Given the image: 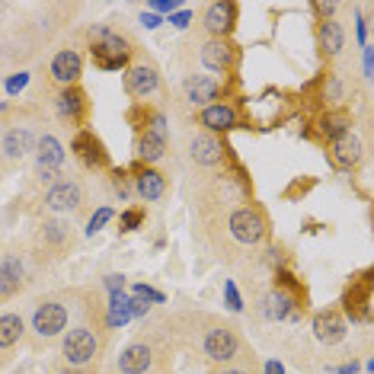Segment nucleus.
I'll return each mask as SVG.
<instances>
[{
    "mask_svg": "<svg viewBox=\"0 0 374 374\" xmlns=\"http://www.w3.org/2000/svg\"><path fill=\"white\" fill-rule=\"evenodd\" d=\"M93 42H96L93 55H96V61H100L103 67L115 71V67L125 65V42L119 36H113V32H96Z\"/></svg>",
    "mask_w": 374,
    "mask_h": 374,
    "instance_id": "nucleus-1",
    "label": "nucleus"
},
{
    "mask_svg": "<svg viewBox=\"0 0 374 374\" xmlns=\"http://www.w3.org/2000/svg\"><path fill=\"white\" fill-rule=\"evenodd\" d=\"M262 231H266L262 218L256 215V211H250V208H240V211H234V218H231V234H234L240 244H256L262 237Z\"/></svg>",
    "mask_w": 374,
    "mask_h": 374,
    "instance_id": "nucleus-2",
    "label": "nucleus"
},
{
    "mask_svg": "<svg viewBox=\"0 0 374 374\" xmlns=\"http://www.w3.org/2000/svg\"><path fill=\"white\" fill-rule=\"evenodd\" d=\"M96 352V339L90 329H74L71 336L65 339V355L71 365H84V362H90Z\"/></svg>",
    "mask_w": 374,
    "mask_h": 374,
    "instance_id": "nucleus-3",
    "label": "nucleus"
},
{
    "mask_svg": "<svg viewBox=\"0 0 374 374\" xmlns=\"http://www.w3.org/2000/svg\"><path fill=\"white\" fill-rule=\"evenodd\" d=\"M205 352L215 362H227V358L237 355V336L231 329H211L205 339Z\"/></svg>",
    "mask_w": 374,
    "mask_h": 374,
    "instance_id": "nucleus-4",
    "label": "nucleus"
},
{
    "mask_svg": "<svg viewBox=\"0 0 374 374\" xmlns=\"http://www.w3.org/2000/svg\"><path fill=\"white\" fill-rule=\"evenodd\" d=\"M67 323V310L61 304H45L36 310V329L42 336H58Z\"/></svg>",
    "mask_w": 374,
    "mask_h": 374,
    "instance_id": "nucleus-5",
    "label": "nucleus"
},
{
    "mask_svg": "<svg viewBox=\"0 0 374 374\" xmlns=\"http://www.w3.org/2000/svg\"><path fill=\"white\" fill-rule=\"evenodd\" d=\"M125 86H128L131 96H148L157 90V74H154L150 67H135V71H128V77H125Z\"/></svg>",
    "mask_w": 374,
    "mask_h": 374,
    "instance_id": "nucleus-6",
    "label": "nucleus"
},
{
    "mask_svg": "<svg viewBox=\"0 0 374 374\" xmlns=\"http://www.w3.org/2000/svg\"><path fill=\"white\" fill-rule=\"evenodd\" d=\"M314 333H317L320 342H339V339L346 336V323L336 314H320L314 320Z\"/></svg>",
    "mask_w": 374,
    "mask_h": 374,
    "instance_id": "nucleus-7",
    "label": "nucleus"
},
{
    "mask_svg": "<svg viewBox=\"0 0 374 374\" xmlns=\"http://www.w3.org/2000/svg\"><path fill=\"white\" fill-rule=\"evenodd\" d=\"M231 19H234V7L231 3H211L205 13V26H208V32L224 36L227 29H231Z\"/></svg>",
    "mask_w": 374,
    "mask_h": 374,
    "instance_id": "nucleus-8",
    "label": "nucleus"
},
{
    "mask_svg": "<svg viewBox=\"0 0 374 374\" xmlns=\"http://www.w3.org/2000/svg\"><path fill=\"white\" fill-rule=\"evenodd\" d=\"M148 365H150L148 346H128L122 352V358H119V368H122L125 374H141V371H148Z\"/></svg>",
    "mask_w": 374,
    "mask_h": 374,
    "instance_id": "nucleus-9",
    "label": "nucleus"
},
{
    "mask_svg": "<svg viewBox=\"0 0 374 374\" xmlns=\"http://www.w3.org/2000/svg\"><path fill=\"white\" fill-rule=\"evenodd\" d=\"M333 157H336L339 167H352V163L362 157V144H358V138H352V135L336 138V144H333Z\"/></svg>",
    "mask_w": 374,
    "mask_h": 374,
    "instance_id": "nucleus-10",
    "label": "nucleus"
},
{
    "mask_svg": "<svg viewBox=\"0 0 374 374\" xmlns=\"http://www.w3.org/2000/svg\"><path fill=\"white\" fill-rule=\"evenodd\" d=\"M51 74H55L61 84L77 80V74H80V58H77L74 51H61V55L55 58V65H51Z\"/></svg>",
    "mask_w": 374,
    "mask_h": 374,
    "instance_id": "nucleus-11",
    "label": "nucleus"
},
{
    "mask_svg": "<svg viewBox=\"0 0 374 374\" xmlns=\"http://www.w3.org/2000/svg\"><path fill=\"white\" fill-rule=\"evenodd\" d=\"M80 202V189L65 183V186H55L48 192V208H55V211H65V208H74Z\"/></svg>",
    "mask_w": 374,
    "mask_h": 374,
    "instance_id": "nucleus-12",
    "label": "nucleus"
},
{
    "mask_svg": "<svg viewBox=\"0 0 374 374\" xmlns=\"http://www.w3.org/2000/svg\"><path fill=\"white\" fill-rule=\"evenodd\" d=\"M65 160V150L55 138H42L38 144V170H58V163Z\"/></svg>",
    "mask_w": 374,
    "mask_h": 374,
    "instance_id": "nucleus-13",
    "label": "nucleus"
},
{
    "mask_svg": "<svg viewBox=\"0 0 374 374\" xmlns=\"http://www.w3.org/2000/svg\"><path fill=\"white\" fill-rule=\"evenodd\" d=\"M144 160H157L163 154V119H157V128L148 131L144 138H141V150H138Z\"/></svg>",
    "mask_w": 374,
    "mask_h": 374,
    "instance_id": "nucleus-14",
    "label": "nucleus"
},
{
    "mask_svg": "<svg viewBox=\"0 0 374 374\" xmlns=\"http://www.w3.org/2000/svg\"><path fill=\"white\" fill-rule=\"evenodd\" d=\"M186 93L192 103H208V100H215L218 96V84L215 80H208V77H192L186 84Z\"/></svg>",
    "mask_w": 374,
    "mask_h": 374,
    "instance_id": "nucleus-15",
    "label": "nucleus"
},
{
    "mask_svg": "<svg viewBox=\"0 0 374 374\" xmlns=\"http://www.w3.org/2000/svg\"><path fill=\"white\" fill-rule=\"evenodd\" d=\"M19 281H23V266L19 259H7L0 266V294H13L19 288Z\"/></svg>",
    "mask_w": 374,
    "mask_h": 374,
    "instance_id": "nucleus-16",
    "label": "nucleus"
},
{
    "mask_svg": "<svg viewBox=\"0 0 374 374\" xmlns=\"http://www.w3.org/2000/svg\"><path fill=\"white\" fill-rule=\"evenodd\" d=\"M202 61H205V67H211V71H224V67L231 65V51H227V45H221V42H208V45L202 48Z\"/></svg>",
    "mask_w": 374,
    "mask_h": 374,
    "instance_id": "nucleus-17",
    "label": "nucleus"
},
{
    "mask_svg": "<svg viewBox=\"0 0 374 374\" xmlns=\"http://www.w3.org/2000/svg\"><path fill=\"white\" fill-rule=\"evenodd\" d=\"M192 157L198 163H218L221 160V144L215 138H196L192 141Z\"/></svg>",
    "mask_w": 374,
    "mask_h": 374,
    "instance_id": "nucleus-18",
    "label": "nucleus"
},
{
    "mask_svg": "<svg viewBox=\"0 0 374 374\" xmlns=\"http://www.w3.org/2000/svg\"><path fill=\"white\" fill-rule=\"evenodd\" d=\"M202 122L215 131H224L234 125V109H227V106H208L205 115H202Z\"/></svg>",
    "mask_w": 374,
    "mask_h": 374,
    "instance_id": "nucleus-19",
    "label": "nucleus"
},
{
    "mask_svg": "<svg viewBox=\"0 0 374 374\" xmlns=\"http://www.w3.org/2000/svg\"><path fill=\"white\" fill-rule=\"evenodd\" d=\"M138 192L144 198H148V202H157L160 196H163V176H160V173H141L138 176Z\"/></svg>",
    "mask_w": 374,
    "mask_h": 374,
    "instance_id": "nucleus-20",
    "label": "nucleus"
},
{
    "mask_svg": "<svg viewBox=\"0 0 374 374\" xmlns=\"http://www.w3.org/2000/svg\"><path fill=\"white\" fill-rule=\"evenodd\" d=\"M266 314H269L272 320H281V317H294V307H291V298L285 294V291H275V294H269L266 298Z\"/></svg>",
    "mask_w": 374,
    "mask_h": 374,
    "instance_id": "nucleus-21",
    "label": "nucleus"
},
{
    "mask_svg": "<svg viewBox=\"0 0 374 374\" xmlns=\"http://www.w3.org/2000/svg\"><path fill=\"white\" fill-rule=\"evenodd\" d=\"M19 333H23V320L16 317V314H7V317H0V349L13 346L19 339Z\"/></svg>",
    "mask_w": 374,
    "mask_h": 374,
    "instance_id": "nucleus-22",
    "label": "nucleus"
},
{
    "mask_svg": "<svg viewBox=\"0 0 374 374\" xmlns=\"http://www.w3.org/2000/svg\"><path fill=\"white\" fill-rule=\"evenodd\" d=\"M131 317V301L125 298V294H113V304H109V323L113 327H122V323H128Z\"/></svg>",
    "mask_w": 374,
    "mask_h": 374,
    "instance_id": "nucleus-23",
    "label": "nucleus"
},
{
    "mask_svg": "<svg viewBox=\"0 0 374 374\" xmlns=\"http://www.w3.org/2000/svg\"><path fill=\"white\" fill-rule=\"evenodd\" d=\"M29 148H32V135H29V131L13 128L7 135V154H10V157H23Z\"/></svg>",
    "mask_w": 374,
    "mask_h": 374,
    "instance_id": "nucleus-24",
    "label": "nucleus"
},
{
    "mask_svg": "<svg viewBox=\"0 0 374 374\" xmlns=\"http://www.w3.org/2000/svg\"><path fill=\"white\" fill-rule=\"evenodd\" d=\"M320 38H323V48H327L329 55H336L339 48H342V29H339V23H323Z\"/></svg>",
    "mask_w": 374,
    "mask_h": 374,
    "instance_id": "nucleus-25",
    "label": "nucleus"
},
{
    "mask_svg": "<svg viewBox=\"0 0 374 374\" xmlns=\"http://www.w3.org/2000/svg\"><path fill=\"white\" fill-rule=\"evenodd\" d=\"M58 109H61V115H80V109H84V96L77 93V90H67V93L58 96Z\"/></svg>",
    "mask_w": 374,
    "mask_h": 374,
    "instance_id": "nucleus-26",
    "label": "nucleus"
},
{
    "mask_svg": "<svg viewBox=\"0 0 374 374\" xmlns=\"http://www.w3.org/2000/svg\"><path fill=\"white\" fill-rule=\"evenodd\" d=\"M74 148L80 150V154H84L86 160H100V148H96V144H93V138H90V135H80Z\"/></svg>",
    "mask_w": 374,
    "mask_h": 374,
    "instance_id": "nucleus-27",
    "label": "nucleus"
},
{
    "mask_svg": "<svg viewBox=\"0 0 374 374\" xmlns=\"http://www.w3.org/2000/svg\"><path fill=\"white\" fill-rule=\"evenodd\" d=\"M109 218H113V211H109V208H103V211H96V215L90 218V227H86V231H90V234H96V231H100V227H103L106 221H109Z\"/></svg>",
    "mask_w": 374,
    "mask_h": 374,
    "instance_id": "nucleus-28",
    "label": "nucleus"
},
{
    "mask_svg": "<svg viewBox=\"0 0 374 374\" xmlns=\"http://www.w3.org/2000/svg\"><path fill=\"white\" fill-rule=\"evenodd\" d=\"M135 298L138 301H163V294L154 291V288H148V285H138V288H135Z\"/></svg>",
    "mask_w": 374,
    "mask_h": 374,
    "instance_id": "nucleus-29",
    "label": "nucleus"
},
{
    "mask_svg": "<svg viewBox=\"0 0 374 374\" xmlns=\"http://www.w3.org/2000/svg\"><path fill=\"white\" fill-rule=\"evenodd\" d=\"M227 307H231V310H240V307H244V304H240V298H237V288L231 285V281H227Z\"/></svg>",
    "mask_w": 374,
    "mask_h": 374,
    "instance_id": "nucleus-30",
    "label": "nucleus"
},
{
    "mask_svg": "<svg viewBox=\"0 0 374 374\" xmlns=\"http://www.w3.org/2000/svg\"><path fill=\"white\" fill-rule=\"evenodd\" d=\"M26 84H29V77H26V74L10 77V80H7V90H10V93H16V90H23V86H26Z\"/></svg>",
    "mask_w": 374,
    "mask_h": 374,
    "instance_id": "nucleus-31",
    "label": "nucleus"
},
{
    "mask_svg": "<svg viewBox=\"0 0 374 374\" xmlns=\"http://www.w3.org/2000/svg\"><path fill=\"white\" fill-rule=\"evenodd\" d=\"M106 285H109V291H113V294H122L125 279H122V275H109V279H106Z\"/></svg>",
    "mask_w": 374,
    "mask_h": 374,
    "instance_id": "nucleus-32",
    "label": "nucleus"
},
{
    "mask_svg": "<svg viewBox=\"0 0 374 374\" xmlns=\"http://www.w3.org/2000/svg\"><path fill=\"white\" fill-rule=\"evenodd\" d=\"M138 221H141V211H128V215H125V218H122V224H125V231H131V227L138 224Z\"/></svg>",
    "mask_w": 374,
    "mask_h": 374,
    "instance_id": "nucleus-33",
    "label": "nucleus"
},
{
    "mask_svg": "<svg viewBox=\"0 0 374 374\" xmlns=\"http://www.w3.org/2000/svg\"><path fill=\"white\" fill-rule=\"evenodd\" d=\"M189 19H192V16H189L186 10H183V13H176V16H173V26H176V29H186Z\"/></svg>",
    "mask_w": 374,
    "mask_h": 374,
    "instance_id": "nucleus-34",
    "label": "nucleus"
},
{
    "mask_svg": "<svg viewBox=\"0 0 374 374\" xmlns=\"http://www.w3.org/2000/svg\"><path fill=\"white\" fill-rule=\"evenodd\" d=\"M141 23H144L148 29H154V26H160V16H157V13H144V16H141Z\"/></svg>",
    "mask_w": 374,
    "mask_h": 374,
    "instance_id": "nucleus-35",
    "label": "nucleus"
},
{
    "mask_svg": "<svg viewBox=\"0 0 374 374\" xmlns=\"http://www.w3.org/2000/svg\"><path fill=\"white\" fill-rule=\"evenodd\" d=\"M131 314H148V304H144V301H135V304H131Z\"/></svg>",
    "mask_w": 374,
    "mask_h": 374,
    "instance_id": "nucleus-36",
    "label": "nucleus"
},
{
    "mask_svg": "<svg viewBox=\"0 0 374 374\" xmlns=\"http://www.w3.org/2000/svg\"><path fill=\"white\" fill-rule=\"evenodd\" d=\"M154 10H176V3H170V0H157V3H154Z\"/></svg>",
    "mask_w": 374,
    "mask_h": 374,
    "instance_id": "nucleus-37",
    "label": "nucleus"
},
{
    "mask_svg": "<svg viewBox=\"0 0 374 374\" xmlns=\"http://www.w3.org/2000/svg\"><path fill=\"white\" fill-rule=\"evenodd\" d=\"M266 374H285V371H281V365H275V362H269V368H266Z\"/></svg>",
    "mask_w": 374,
    "mask_h": 374,
    "instance_id": "nucleus-38",
    "label": "nucleus"
},
{
    "mask_svg": "<svg viewBox=\"0 0 374 374\" xmlns=\"http://www.w3.org/2000/svg\"><path fill=\"white\" fill-rule=\"evenodd\" d=\"M224 374H240V371H224Z\"/></svg>",
    "mask_w": 374,
    "mask_h": 374,
    "instance_id": "nucleus-39",
    "label": "nucleus"
}]
</instances>
